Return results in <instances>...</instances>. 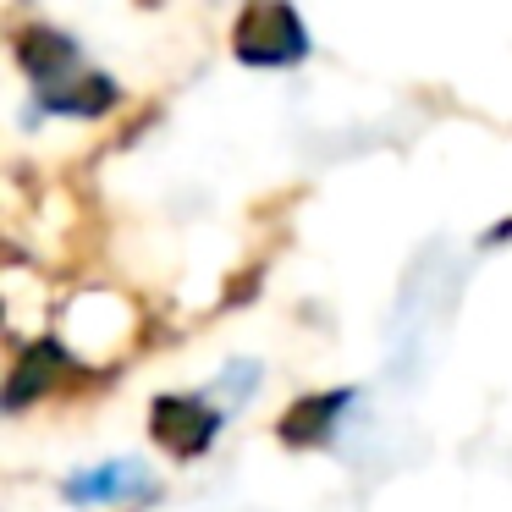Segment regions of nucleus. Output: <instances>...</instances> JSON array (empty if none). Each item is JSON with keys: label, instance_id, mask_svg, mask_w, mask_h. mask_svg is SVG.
Segmentation results:
<instances>
[{"label": "nucleus", "instance_id": "1", "mask_svg": "<svg viewBox=\"0 0 512 512\" xmlns=\"http://www.w3.org/2000/svg\"><path fill=\"white\" fill-rule=\"evenodd\" d=\"M232 50L243 67L281 72V67L309 61V28H303V17L292 12L287 0H254L232 34Z\"/></svg>", "mask_w": 512, "mask_h": 512}, {"label": "nucleus", "instance_id": "2", "mask_svg": "<svg viewBox=\"0 0 512 512\" xmlns=\"http://www.w3.org/2000/svg\"><path fill=\"white\" fill-rule=\"evenodd\" d=\"M226 430V408H210V397H160L155 402V441L171 457H199Z\"/></svg>", "mask_w": 512, "mask_h": 512}, {"label": "nucleus", "instance_id": "3", "mask_svg": "<svg viewBox=\"0 0 512 512\" xmlns=\"http://www.w3.org/2000/svg\"><path fill=\"white\" fill-rule=\"evenodd\" d=\"M61 496H67L72 507H105V501L155 496V479H149L144 463H133V457H116V463H100V468H78V474L61 485Z\"/></svg>", "mask_w": 512, "mask_h": 512}, {"label": "nucleus", "instance_id": "4", "mask_svg": "<svg viewBox=\"0 0 512 512\" xmlns=\"http://www.w3.org/2000/svg\"><path fill=\"white\" fill-rule=\"evenodd\" d=\"M358 402V391L353 386H342V391H320V397H309V402H298V408L281 419V441L287 446H325L336 430H342V413Z\"/></svg>", "mask_w": 512, "mask_h": 512}, {"label": "nucleus", "instance_id": "5", "mask_svg": "<svg viewBox=\"0 0 512 512\" xmlns=\"http://www.w3.org/2000/svg\"><path fill=\"white\" fill-rule=\"evenodd\" d=\"M56 369H61V347H56V342L34 347V353L17 364L12 386L0 391V408H23V402L39 397V391H50V386H56Z\"/></svg>", "mask_w": 512, "mask_h": 512}]
</instances>
